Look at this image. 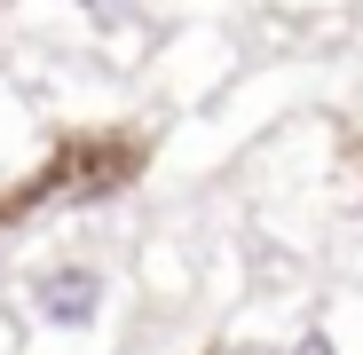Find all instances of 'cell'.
I'll list each match as a JSON object with an SVG mask.
<instances>
[{
	"label": "cell",
	"instance_id": "3",
	"mask_svg": "<svg viewBox=\"0 0 363 355\" xmlns=\"http://www.w3.org/2000/svg\"><path fill=\"white\" fill-rule=\"evenodd\" d=\"M284 355H340V347H332V332H324V324H308V332H300Z\"/></svg>",
	"mask_w": 363,
	"mask_h": 355
},
{
	"label": "cell",
	"instance_id": "2",
	"mask_svg": "<svg viewBox=\"0 0 363 355\" xmlns=\"http://www.w3.org/2000/svg\"><path fill=\"white\" fill-rule=\"evenodd\" d=\"M32 316L55 324V332H87V324L103 316V269H87V261L48 269V276L32 284Z\"/></svg>",
	"mask_w": 363,
	"mask_h": 355
},
{
	"label": "cell",
	"instance_id": "1",
	"mask_svg": "<svg viewBox=\"0 0 363 355\" xmlns=\"http://www.w3.org/2000/svg\"><path fill=\"white\" fill-rule=\"evenodd\" d=\"M143 166V142H127V135H95V142H72V150H55L48 158V174H32L24 190H9L0 198V229H9L16 213H32L40 198H55V190H72V205H95V198H111L127 174Z\"/></svg>",
	"mask_w": 363,
	"mask_h": 355
},
{
	"label": "cell",
	"instance_id": "4",
	"mask_svg": "<svg viewBox=\"0 0 363 355\" xmlns=\"http://www.w3.org/2000/svg\"><path fill=\"white\" fill-rule=\"evenodd\" d=\"M79 9H87L95 24H127V16H135V0H79Z\"/></svg>",
	"mask_w": 363,
	"mask_h": 355
}]
</instances>
